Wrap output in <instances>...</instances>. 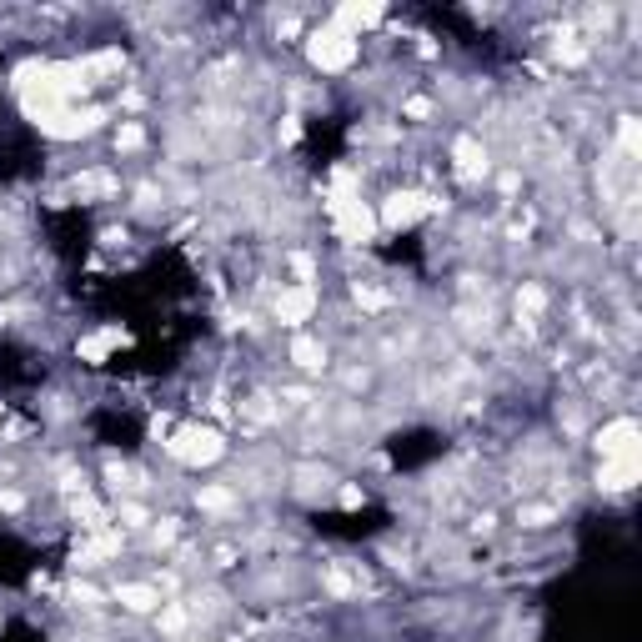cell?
<instances>
[{"instance_id": "21", "label": "cell", "mask_w": 642, "mask_h": 642, "mask_svg": "<svg viewBox=\"0 0 642 642\" xmlns=\"http://www.w3.org/2000/svg\"><path fill=\"white\" fill-rule=\"evenodd\" d=\"M0 422H6V402H0Z\"/></svg>"}, {"instance_id": "5", "label": "cell", "mask_w": 642, "mask_h": 642, "mask_svg": "<svg viewBox=\"0 0 642 642\" xmlns=\"http://www.w3.org/2000/svg\"><path fill=\"white\" fill-rule=\"evenodd\" d=\"M432 206H437V201H427L422 191H397V196H387V206H382V226H387V231H407V226H417Z\"/></svg>"}, {"instance_id": "18", "label": "cell", "mask_w": 642, "mask_h": 642, "mask_svg": "<svg viewBox=\"0 0 642 642\" xmlns=\"http://www.w3.org/2000/svg\"><path fill=\"white\" fill-rule=\"evenodd\" d=\"M146 146V131L136 126V121H121V131H116V151H141Z\"/></svg>"}, {"instance_id": "20", "label": "cell", "mask_w": 642, "mask_h": 642, "mask_svg": "<svg viewBox=\"0 0 642 642\" xmlns=\"http://www.w3.org/2000/svg\"><path fill=\"white\" fill-rule=\"evenodd\" d=\"M121 517H126V527H146V507H136V502H126Z\"/></svg>"}, {"instance_id": "3", "label": "cell", "mask_w": 642, "mask_h": 642, "mask_svg": "<svg viewBox=\"0 0 642 642\" xmlns=\"http://www.w3.org/2000/svg\"><path fill=\"white\" fill-rule=\"evenodd\" d=\"M332 221L342 241H372L377 236V216L372 206H362V196H332Z\"/></svg>"}, {"instance_id": "2", "label": "cell", "mask_w": 642, "mask_h": 642, "mask_svg": "<svg viewBox=\"0 0 642 642\" xmlns=\"http://www.w3.org/2000/svg\"><path fill=\"white\" fill-rule=\"evenodd\" d=\"M306 56H311L316 71H332V76H337V71H347V66L357 61V41L327 21V26H321V31L306 41Z\"/></svg>"}, {"instance_id": "8", "label": "cell", "mask_w": 642, "mask_h": 642, "mask_svg": "<svg viewBox=\"0 0 642 642\" xmlns=\"http://www.w3.org/2000/svg\"><path fill=\"white\" fill-rule=\"evenodd\" d=\"M377 21H382V6H377V0H367V6H337V11H332V26L347 31L352 41H362V31H372Z\"/></svg>"}, {"instance_id": "14", "label": "cell", "mask_w": 642, "mask_h": 642, "mask_svg": "<svg viewBox=\"0 0 642 642\" xmlns=\"http://www.w3.org/2000/svg\"><path fill=\"white\" fill-rule=\"evenodd\" d=\"M196 507L211 512V517H226V512H236V492H226V487H201V492H196Z\"/></svg>"}, {"instance_id": "16", "label": "cell", "mask_w": 642, "mask_h": 642, "mask_svg": "<svg viewBox=\"0 0 642 642\" xmlns=\"http://www.w3.org/2000/svg\"><path fill=\"white\" fill-rule=\"evenodd\" d=\"M542 306H547V291L537 281H522V291H517V321H532Z\"/></svg>"}, {"instance_id": "6", "label": "cell", "mask_w": 642, "mask_h": 642, "mask_svg": "<svg viewBox=\"0 0 642 642\" xmlns=\"http://www.w3.org/2000/svg\"><path fill=\"white\" fill-rule=\"evenodd\" d=\"M642 427L632 422V417H617V422H602V432H597V452L602 457H637L642 447Z\"/></svg>"}, {"instance_id": "12", "label": "cell", "mask_w": 642, "mask_h": 642, "mask_svg": "<svg viewBox=\"0 0 642 642\" xmlns=\"http://www.w3.org/2000/svg\"><path fill=\"white\" fill-rule=\"evenodd\" d=\"M116 602L126 612H151V607H161V592L146 587V582H126V587H116Z\"/></svg>"}, {"instance_id": "17", "label": "cell", "mask_w": 642, "mask_h": 642, "mask_svg": "<svg viewBox=\"0 0 642 642\" xmlns=\"http://www.w3.org/2000/svg\"><path fill=\"white\" fill-rule=\"evenodd\" d=\"M186 622H191V612L181 602H161V632H186Z\"/></svg>"}, {"instance_id": "15", "label": "cell", "mask_w": 642, "mask_h": 642, "mask_svg": "<svg viewBox=\"0 0 642 642\" xmlns=\"http://www.w3.org/2000/svg\"><path fill=\"white\" fill-rule=\"evenodd\" d=\"M617 151H622L627 161H637V156H642V131H637V116H622V121H617Z\"/></svg>"}, {"instance_id": "7", "label": "cell", "mask_w": 642, "mask_h": 642, "mask_svg": "<svg viewBox=\"0 0 642 642\" xmlns=\"http://www.w3.org/2000/svg\"><path fill=\"white\" fill-rule=\"evenodd\" d=\"M637 477H642V452L637 457H602L597 487L602 492H627V487H637Z\"/></svg>"}, {"instance_id": "1", "label": "cell", "mask_w": 642, "mask_h": 642, "mask_svg": "<svg viewBox=\"0 0 642 642\" xmlns=\"http://www.w3.org/2000/svg\"><path fill=\"white\" fill-rule=\"evenodd\" d=\"M166 452H171L181 467H206V462H216V457L226 452V442H221V432H216V427H201V422H191V427L171 432Z\"/></svg>"}, {"instance_id": "9", "label": "cell", "mask_w": 642, "mask_h": 642, "mask_svg": "<svg viewBox=\"0 0 642 642\" xmlns=\"http://www.w3.org/2000/svg\"><path fill=\"white\" fill-rule=\"evenodd\" d=\"M116 347H126V332L121 327H106V332H96V337H86L76 352H81V362H91V367H101Z\"/></svg>"}, {"instance_id": "4", "label": "cell", "mask_w": 642, "mask_h": 642, "mask_svg": "<svg viewBox=\"0 0 642 642\" xmlns=\"http://www.w3.org/2000/svg\"><path fill=\"white\" fill-rule=\"evenodd\" d=\"M316 301H321V296H316V286H311V281H296V286H281V291H276L271 311H276L281 327H301V321H311Z\"/></svg>"}, {"instance_id": "13", "label": "cell", "mask_w": 642, "mask_h": 642, "mask_svg": "<svg viewBox=\"0 0 642 642\" xmlns=\"http://www.w3.org/2000/svg\"><path fill=\"white\" fill-rule=\"evenodd\" d=\"M291 362H296L301 372H321V367H327V347H321L316 337H296V342H291Z\"/></svg>"}, {"instance_id": "19", "label": "cell", "mask_w": 642, "mask_h": 642, "mask_svg": "<svg viewBox=\"0 0 642 642\" xmlns=\"http://www.w3.org/2000/svg\"><path fill=\"white\" fill-rule=\"evenodd\" d=\"M552 522V507H522V527H547Z\"/></svg>"}, {"instance_id": "10", "label": "cell", "mask_w": 642, "mask_h": 642, "mask_svg": "<svg viewBox=\"0 0 642 642\" xmlns=\"http://www.w3.org/2000/svg\"><path fill=\"white\" fill-rule=\"evenodd\" d=\"M452 156H457V171L467 176V181H477V176H487V151L472 141V136H457V146H452Z\"/></svg>"}, {"instance_id": "11", "label": "cell", "mask_w": 642, "mask_h": 642, "mask_svg": "<svg viewBox=\"0 0 642 642\" xmlns=\"http://www.w3.org/2000/svg\"><path fill=\"white\" fill-rule=\"evenodd\" d=\"M121 552V537L116 532H96L86 547H76V567H101V557H116Z\"/></svg>"}]
</instances>
